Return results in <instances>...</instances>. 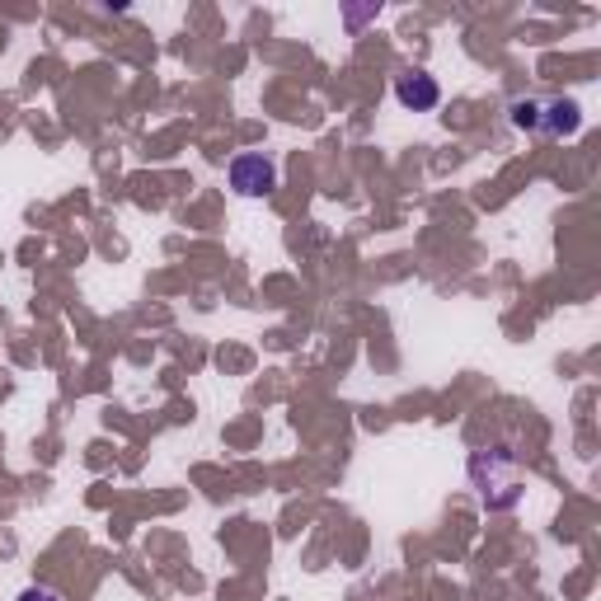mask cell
<instances>
[{"label":"cell","instance_id":"1","mask_svg":"<svg viewBox=\"0 0 601 601\" xmlns=\"http://www.w3.org/2000/svg\"><path fill=\"white\" fill-rule=\"evenodd\" d=\"M226 179H231V189L240 197H268L278 189V165L268 161L264 151H245V155H235V161H231Z\"/></svg>","mask_w":601,"mask_h":601},{"label":"cell","instance_id":"2","mask_svg":"<svg viewBox=\"0 0 601 601\" xmlns=\"http://www.w3.org/2000/svg\"><path fill=\"white\" fill-rule=\"evenodd\" d=\"M395 99H399L405 108H413V113H427V108H437L442 90H437V80H433V76L405 71V76H395Z\"/></svg>","mask_w":601,"mask_h":601},{"label":"cell","instance_id":"3","mask_svg":"<svg viewBox=\"0 0 601 601\" xmlns=\"http://www.w3.org/2000/svg\"><path fill=\"white\" fill-rule=\"evenodd\" d=\"M578 104H574V99H554V104L546 108V123H540V127H546V132L550 137H574L578 132Z\"/></svg>","mask_w":601,"mask_h":601},{"label":"cell","instance_id":"4","mask_svg":"<svg viewBox=\"0 0 601 601\" xmlns=\"http://www.w3.org/2000/svg\"><path fill=\"white\" fill-rule=\"evenodd\" d=\"M20 601H62V597H56L52 588H24Z\"/></svg>","mask_w":601,"mask_h":601}]
</instances>
